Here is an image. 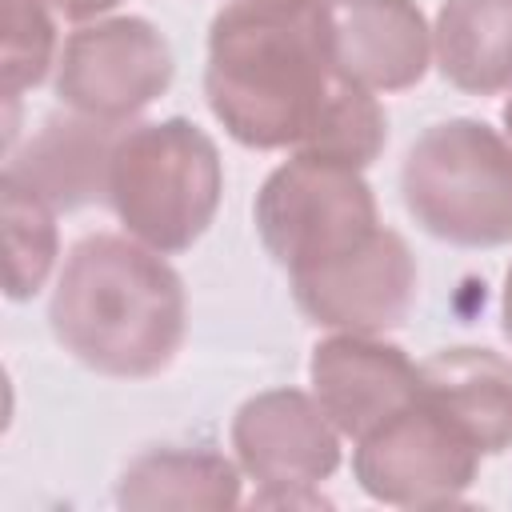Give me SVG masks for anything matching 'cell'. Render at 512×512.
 <instances>
[{"instance_id":"13","label":"cell","mask_w":512,"mask_h":512,"mask_svg":"<svg viewBox=\"0 0 512 512\" xmlns=\"http://www.w3.org/2000/svg\"><path fill=\"white\" fill-rule=\"evenodd\" d=\"M484 456L512 448V360L492 348H440L420 360V388Z\"/></svg>"},{"instance_id":"2","label":"cell","mask_w":512,"mask_h":512,"mask_svg":"<svg viewBox=\"0 0 512 512\" xmlns=\"http://www.w3.org/2000/svg\"><path fill=\"white\" fill-rule=\"evenodd\" d=\"M56 344L108 380L160 376L188 332V296L164 252L120 232L80 236L48 300Z\"/></svg>"},{"instance_id":"21","label":"cell","mask_w":512,"mask_h":512,"mask_svg":"<svg viewBox=\"0 0 512 512\" xmlns=\"http://www.w3.org/2000/svg\"><path fill=\"white\" fill-rule=\"evenodd\" d=\"M504 136L512 140V96H508V104H504Z\"/></svg>"},{"instance_id":"11","label":"cell","mask_w":512,"mask_h":512,"mask_svg":"<svg viewBox=\"0 0 512 512\" xmlns=\"http://www.w3.org/2000/svg\"><path fill=\"white\" fill-rule=\"evenodd\" d=\"M124 128L128 124L92 120L72 108L52 112L20 148L8 152L4 180L36 192L56 212H80L108 200V168Z\"/></svg>"},{"instance_id":"4","label":"cell","mask_w":512,"mask_h":512,"mask_svg":"<svg viewBox=\"0 0 512 512\" xmlns=\"http://www.w3.org/2000/svg\"><path fill=\"white\" fill-rule=\"evenodd\" d=\"M408 216L456 248L512 244V140L484 120L428 124L400 164Z\"/></svg>"},{"instance_id":"7","label":"cell","mask_w":512,"mask_h":512,"mask_svg":"<svg viewBox=\"0 0 512 512\" xmlns=\"http://www.w3.org/2000/svg\"><path fill=\"white\" fill-rule=\"evenodd\" d=\"M176 60L168 40L144 16H100L68 32L52 72L64 108L132 124L172 84Z\"/></svg>"},{"instance_id":"16","label":"cell","mask_w":512,"mask_h":512,"mask_svg":"<svg viewBox=\"0 0 512 512\" xmlns=\"http://www.w3.org/2000/svg\"><path fill=\"white\" fill-rule=\"evenodd\" d=\"M0 192H4V296L32 300L48 284L60 256L56 208L4 176H0Z\"/></svg>"},{"instance_id":"5","label":"cell","mask_w":512,"mask_h":512,"mask_svg":"<svg viewBox=\"0 0 512 512\" xmlns=\"http://www.w3.org/2000/svg\"><path fill=\"white\" fill-rule=\"evenodd\" d=\"M256 232L264 252L288 272L320 268L380 228L376 196L360 168L292 152L256 192Z\"/></svg>"},{"instance_id":"15","label":"cell","mask_w":512,"mask_h":512,"mask_svg":"<svg viewBox=\"0 0 512 512\" xmlns=\"http://www.w3.org/2000/svg\"><path fill=\"white\" fill-rule=\"evenodd\" d=\"M120 508H192V512H220L240 504V472L228 456L212 448H148L140 452L120 484Z\"/></svg>"},{"instance_id":"20","label":"cell","mask_w":512,"mask_h":512,"mask_svg":"<svg viewBox=\"0 0 512 512\" xmlns=\"http://www.w3.org/2000/svg\"><path fill=\"white\" fill-rule=\"evenodd\" d=\"M500 328H504V336L512 340V268H508V276H504V296H500Z\"/></svg>"},{"instance_id":"10","label":"cell","mask_w":512,"mask_h":512,"mask_svg":"<svg viewBox=\"0 0 512 512\" xmlns=\"http://www.w3.org/2000/svg\"><path fill=\"white\" fill-rule=\"evenodd\" d=\"M312 396L340 436L360 440L392 412H400L420 388V364L400 344L372 332H332L308 360Z\"/></svg>"},{"instance_id":"19","label":"cell","mask_w":512,"mask_h":512,"mask_svg":"<svg viewBox=\"0 0 512 512\" xmlns=\"http://www.w3.org/2000/svg\"><path fill=\"white\" fill-rule=\"evenodd\" d=\"M56 16H68L76 24H88V20H100L104 12H112L120 0H44Z\"/></svg>"},{"instance_id":"18","label":"cell","mask_w":512,"mask_h":512,"mask_svg":"<svg viewBox=\"0 0 512 512\" xmlns=\"http://www.w3.org/2000/svg\"><path fill=\"white\" fill-rule=\"evenodd\" d=\"M60 40L56 12L44 0H4V32H0V92L4 104H20V96L56 72Z\"/></svg>"},{"instance_id":"14","label":"cell","mask_w":512,"mask_h":512,"mask_svg":"<svg viewBox=\"0 0 512 512\" xmlns=\"http://www.w3.org/2000/svg\"><path fill=\"white\" fill-rule=\"evenodd\" d=\"M440 76L468 96L512 88V0H444L432 24Z\"/></svg>"},{"instance_id":"12","label":"cell","mask_w":512,"mask_h":512,"mask_svg":"<svg viewBox=\"0 0 512 512\" xmlns=\"http://www.w3.org/2000/svg\"><path fill=\"white\" fill-rule=\"evenodd\" d=\"M336 68L368 92H404L432 64V28L416 0H328Z\"/></svg>"},{"instance_id":"9","label":"cell","mask_w":512,"mask_h":512,"mask_svg":"<svg viewBox=\"0 0 512 512\" xmlns=\"http://www.w3.org/2000/svg\"><path fill=\"white\" fill-rule=\"evenodd\" d=\"M292 300L316 328L332 332H388L400 328L416 304L420 272L400 232L376 228L344 256L296 272Z\"/></svg>"},{"instance_id":"17","label":"cell","mask_w":512,"mask_h":512,"mask_svg":"<svg viewBox=\"0 0 512 512\" xmlns=\"http://www.w3.org/2000/svg\"><path fill=\"white\" fill-rule=\"evenodd\" d=\"M388 144V112L380 108L376 92L352 84L340 76V84L332 88L316 128L308 132V140L296 152L320 156V160H336L348 168H368Z\"/></svg>"},{"instance_id":"6","label":"cell","mask_w":512,"mask_h":512,"mask_svg":"<svg viewBox=\"0 0 512 512\" xmlns=\"http://www.w3.org/2000/svg\"><path fill=\"white\" fill-rule=\"evenodd\" d=\"M480 448L420 392L384 424L356 440L352 472L360 488L392 508L456 504L480 472Z\"/></svg>"},{"instance_id":"3","label":"cell","mask_w":512,"mask_h":512,"mask_svg":"<svg viewBox=\"0 0 512 512\" xmlns=\"http://www.w3.org/2000/svg\"><path fill=\"white\" fill-rule=\"evenodd\" d=\"M224 192V168L212 136L184 120L128 124L108 168V208L140 244L176 256L212 224Z\"/></svg>"},{"instance_id":"8","label":"cell","mask_w":512,"mask_h":512,"mask_svg":"<svg viewBox=\"0 0 512 512\" xmlns=\"http://www.w3.org/2000/svg\"><path fill=\"white\" fill-rule=\"evenodd\" d=\"M232 448L240 468L260 484L252 504H328L316 484L340 468V428L324 416L316 396L296 388L248 396L232 416Z\"/></svg>"},{"instance_id":"1","label":"cell","mask_w":512,"mask_h":512,"mask_svg":"<svg viewBox=\"0 0 512 512\" xmlns=\"http://www.w3.org/2000/svg\"><path fill=\"white\" fill-rule=\"evenodd\" d=\"M336 84L328 0H224L212 16L204 96L236 144L296 152Z\"/></svg>"}]
</instances>
